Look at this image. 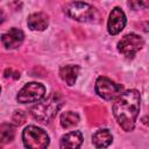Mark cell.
I'll list each match as a JSON object with an SVG mask.
<instances>
[{
    "mask_svg": "<svg viewBox=\"0 0 149 149\" xmlns=\"http://www.w3.org/2000/svg\"><path fill=\"white\" fill-rule=\"evenodd\" d=\"M141 107V94L137 90H128L121 93L113 104V114L125 132H132L135 127Z\"/></svg>",
    "mask_w": 149,
    "mask_h": 149,
    "instance_id": "1",
    "label": "cell"
},
{
    "mask_svg": "<svg viewBox=\"0 0 149 149\" xmlns=\"http://www.w3.org/2000/svg\"><path fill=\"white\" fill-rule=\"evenodd\" d=\"M63 105V98L58 92H52L44 100L37 101L31 108V115L40 122H48L52 120Z\"/></svg>",
    "mask_w": 149,
    "mask_h": 149,
    "instance_id": "2",
    "label": "cell"
},
{
    "mask_svg": "<svg viewBox=\"0 0 149 149\" xmlns=\"http://www.w3.org/2000/svg\"><path fill=\"white\" fill-rule=\"evenodd\" d=\"M64 10L68 16H70L71 19L78 22L94 23L99 21L98 10L90 3H86L83 1H72L65 6Z\"/></svg>",
    "mask_w": 149,
    "mask_h": 149,
    "instance_id": "3",
    "label": "cell"
},
{
    "mask_svg": "<svg viewBox=\"0 0 149 149\" xmlns=\"http://www.w3.org/2000/svg\"><path fill=\"white\" fill-rule=\"evenodd\" d=\"M22 141L26 148L44 149L49 146L50 139L47 132L37 126H27L22 132Z\"/></svg>",
    "mask_w": 149,
    "mask_h": 149,
    "instance_id": "4",
    "label": "cell"
},
{
    "mask_svg": "<svg viewBox=\"0 0 149 149\" xmlns=\"http://www.w3.org/2000/svg\"><path fill=\"white\" fill-rule=\"evenodd\" d=\"M94 88H95V93L105 100L116 99L123 92L122 85L116 84L115 81H113L107 77H99L95 81Z\"/></svg>",
    "mask_w": 149,
    "mask_h": 149,
    "instance_id": "5",
    "label": "cell"
},
{
    "mask_svg": "<svg viewBox=\"0 0 149 149\" xmlns=\"http://www.w3.org/2000/svg\"><path fill=\"white\" fill-rule=\"evenodd\" d=\"M144 45V40L137 34H127L118 42V50L127 58H133Z\"/></svg>",
    "mask_w": 149,
    "mask_h": 149,
    "instance_id": "6",
    "label": "cell"
},
{
    "mask_svg": "<svg viewBox=\"0 0 149 149\" xmlns=\"http://www.w3.org/2000/svg\"><path fill=\"white\" fill-rule=\"evenodd\" d=\"M45 95V87L41 83L31 81L26 84L17 93L16 100L21 104H29V102H37L43 99Z\"/></svg>",
    "mask_w": 149,
    "mask_h": 149,
    "instance_id": "7",
    "label": "cell"
},
{
    "mask_svg": "<svg viewBox=\"0 0 149 149\" xmlns=\"http://www.w3.org/2000/svg\"><path fill=\"white\" fill-rule=\"evenodd\" d=\"M127 19L125 12L120 7H114L109 13V17L107 21V30L111 35L119 34L126 26Z\"/></svg>",
    "mask_w": 149,
    "mask_h": 149,
    "instance_id": "8",
    "label": "cell"
},
{
    "mask_svg": "<svg viewBox=\"0 0 149 149\" xmlns=\"http://www.w3.org/2000/svg\"><path fill=\"white\" fill-rule=\"evenodd\" d=\"M24 40V34L19 28H10L7 33L1 35V42L6 49L19 48Z\"/></svg>",
    "mask_w": 149,
    "mask_h": 149,
    "instance_id": "9",
    "label": "cell"
},
{
    "mask_svg": "<svg viewBox=\"0 0 149 149\" xmlns=\"http://www.w3.org/2000/svg\"><path fill=\"white\" fill-rule=\"evenodd\" d=\"M27 24L29 27L30 30L34 31H43L48 28L49 24V19L48 15L42 13V12H37V13H33L28 16L27 19Z\"/></svg>",
    "mask_w": 149,
    "mask_h": 149,
    "instance_id": "10",
    "label": "cell"
},
{
    "mask_svg": "<svg viewBox=\"0 0 149 149\" xmlns=\"http://www.w3.org/2000/svg\"><path fill=\"white\" fill-rule=\"evenodd\" d=\"M83 143V134L79 130H73L70 133H66L61 137L59 147L62 149L64 148H79Z\"/></svg>",
    "mask_w": 149,
    "mask_h": 149,
    "instance_id": "11",
    "label": "cell"
},
{
    "mask_svg": "<svg viewBox=\"0 0 149 149\" xmlns=\"http://www.w3.org/2000/svg\"><path fill=\"white\" fill-rule=\"evenodd\" d=\"M78 74H79L78 65H65V66H62L59 70V77L69 86L74 85Z\"/></svg>",
    "mask_w": 149,
    "mask_h": 149,
    "instance_id": "12",
    "label": "cell"
},
{
    "mask_svg": "<svg viewBox=\"0 0 149 149\" xmlns=\"http://www.w3.org/2000/svg\"><path fill=\"white\" fill-rule=\"evenodd\" d=\"M113 141V136L108 129H99L92 136V143L95 148H106Z\"/></svg>",
    "mask_w": 149,
    "mask_h": 149,
    "instance_id": "13",
    "label": "cell"
},
{
    "mask_svg": "<svg viewBox=\"0 0 149 149\" xmlns=\"http://www.w3.org/2000/svg\"><path fill=\"white\" fill-rule=\"evenodd\" d=\"M59 122H61V126L65 129H69V128H72L74 126L78 125L79 122V115L78 113L76 112H72V111H68V112H64L61 118H59Z\"/></svg>",
    "mask_w": 149,
    "mask_h": 149,
    "instance_id": "14",
    "label": "cell"
},
{
    "mask_svg": "<svg viewBox=\"0 0 149 149\" xmlns=\"http://www.w3.org/2000/svg\"><path fill=\"white\" fill-rule=\"evenodd\" d=\"M15 129L10 123H3L0 126V142L7 143L14 139Z\"/></svg>",
    "mask_w": 149,
    "mask_h": 149,
    "instance_id": "15",
    "label": "cell"
},
{
    "mask_svg": "<svg viewBox=\"0 0 149 149\" xmlns=\"http://www.w3.org/2000/svg\"><path fill=\"white\" fill-rule=\"evenodd\" d=\"M127 5L130 9L139 10L144 7V1L143 0H127Z\"/></svg>",
    "mask_w": 149,
    "mask_h": 149,
    "instance_id": "16",
    "label": "cell"
},
{
    "mask_svg": "<svg viewBox=\"0 0 149 149\" xmlns=\"http://www.w3.org/2000/svg\"><path fill=\"white\" fill-rule=\"evenodd\" d=\"M21 113H22V111H16V112H15V114H14V116H13V120H19V121L16 122V123H19V125L23 123V122H24V120H26V116L20 118Z\"/></svg>",
    "mask_w": 149,
    "mask_h": 149,
    "instance_id": "17",
    "label": "cell"
},
{
    "mask_svg": "<svg viewBox=\"0 0 149 149\" xmlns=\"http://www.w3.org/2000/svg\"><path fill=\"white\" fill-rule=\"evenodd\" d=\"M5 17H6V15H5V13H3V10L0 8V24L5 21Z\"/></svg>",
    "mask_w": 149,
    "mask_h": 149,
    "instance_id": "18",
    "label": "cell"
},
{
    "mask_svg": "<svg viewBox=\"0 0 149 149\" xmlns=\"http://www.w3.org/2000/svg\"><path fill=\"white\" fill-rule=\"evenodd\" d=\"M0 91H1V87H0Z\"/></svg>",
    "mask_w": 149,
    "mask_h": 149,
    "instance_id": "19",
    "label": "cell"
}]
</instances>
